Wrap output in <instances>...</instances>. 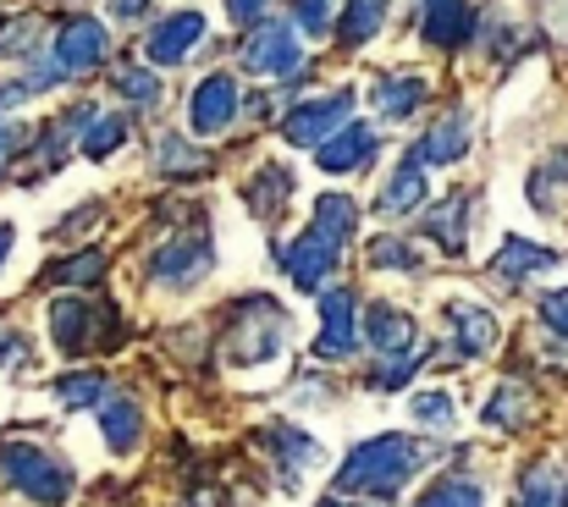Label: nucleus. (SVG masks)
<instances>
[{"instance_id": "nucleus-1", "label": "nucleus", "mask_w": 568, "mask_h": 507, "mask_svg": "<svg viewBox=\"0 0 568 507\" xmlns=\"http://www.w3.org/2000/svg\"><path fill=\"white\" fill-rule=\"evenodd\" d=\"M419 464H425L419 442H408V436H371V442H359L343 458L337 491L343 497H376V503H386V497H397L419 475Z\"/></svg>"}, {"instance_id": "nucleus-2", "label": "nucleus", "mask_w": 568, "mask_h": 507, "mask_svg": "<svg viewBox=\"0 0 568 507\" xmlns=\"http://www.w3.org/2000/svg\"><path fill=\"white\" fill-rule=\"evenodd\" d=\"M282 347H287V310H282L271 293H254V298H243V304L226 315L221 353H226L237 369H248V364H271Z\"/></svg>"}, {"instance_id": "nucleus-3", "label": "nucleus", "mask_w": 568, "mask_h": 507, "mask_svg": "<svg viewBox=\"0 0 568 507\" xmlns=\"http://www.w3.org/2000/svg\"><path fill=\"white\" fill-rule=\"evenodd\" d=\"M0 480L39 507H61L72 497V469L33 442H0Z\"/></svg>"}, {"instance_id": "nucleus-4", "label": "nucleus", "mask_w": 568, "mask_h": 507, "mask_svg": "<svg viewBox=\"0 0 568 507\" xmlns=\"http://www.w3.org/2000/svg\"><path fill=\"white\" fill-rule=\"evenodd\" d=\"M128 332L116 304H94V298H55L50 304V337L61 353H89V347H116Z\"/></svg>"}, {"instance_id": "nucleus-5", "label": "nucleus", "mask_w": 568, "mask_h": 507, "mask_svg": "<svg viewBox=\"0 0 568 507\" xmlns=\"http://www.w3.org/2000/svg\"><path fill=\"white\" fill-rule=\"evenodd\" d=\"M210 265H215V237H210V226H183V232H172V237L155 249L150 282L166 287V293H189V287H199V282L210 276Z\"/></svg>"}, {"instance_id": "nucleus-6", "label": "nucleus", "mask_w": 568, "mask_h": 507, "mask_svg": "<svg viewBox=\"0 0 568 507\" xmlns=\"http://www.w3.org/2000/svg\"><path fill=\"white\" fill-rule=\"evenodd\" d=\"M254 442H260V453L276 464L282 486H304V480H310V469H321V464H326V447H321L310 430L287 425V419H265Z\"/></svg>"}, {"instance_id": "nucleus-7", "label": "nucleus", "mask_w": 568, "mask_h": 507, "mask_svg": "<svg viewBox=\"0 0 568 507\" xmlns=\"http://www.w3.org/2000/svg\"><path fill=\"white\" fill-rule=\"evenodd\" d=\"M243 67L254 78H304L298 33L282 28V22H254V33L243 39Z\"/></svg>"}, {"instance_id": "nucleus-8", "label": "nucleus", "mask_w": 568, "mask_h": 507, "mask_svg": "<svg viewBox=\"0 0 568 507\" xmlns=\"http://www.w3.org/2000/svg\"><path fill=\"white\" fill-rule=\"evenodd\" d=\"M348 111H354V89H332V94H315V100H298L282 122V139L287 144H326L337 128H348Z\"/></svg>"}, {"instance_id": "nucleus-9", "label": "nucleus", "mask_w": 568, "mask_h": 507, "mask_svg": "<svg viewBox=\"0 0 568 507\" xmlns=\"http://www.w3.org/2000/svg\"><path fill=\"white\" fill-rule=\"evenodd\" d=\"M321 358H354L359 353V293L354 287H326L321 293Z\"/></svg>"}, {"instance_id": "nucleus-10", "label": "nucleus", "mask_w": 568, "mask_h": 507, "mask_svg": "<svg viewBox=\"0 0 568 507\" xmlns=\"http://www.w3.org/2000/svg\"><path fill=\"white\" fill-rule=\"evenodd\" d=\"M232 122H237V83H232V72L199 78L189 94V128L199 139H215V133H226Z\"/></svg>"}, {"instance_id": "nucleus-11", "label": "nucleus", "mask_w": 568, "mask_h": 507, "mask_svg": "<svg viewBox=\"0 0 568 507\" xmlns=\"http://www.w3.org/2000/svg\"><path fill=\"white\" fill-rule=\"evenodd\" d=\"M442 321H447V337H453V353H458V358H491V353H497L503 326H497L491 310H480V304H469V298H453V304L442 310Z\"/></svg>"}, {"instance_id": "nucleus-12", "label": "nucleus", "mask_w": 568, "mask_h": 507, "mask_svg": "<svg viewBox=\"0 0 568 507\" xmlns=\"http://www.w3.org/2000/svg\"><path fill=\"white\" fill-rule=\"evenodd\" d=\"M337 260H343V254H337V249H326L315 232H298V237L282 249V271L293 276V287H298V293H321V287H326V276L337 271Z\"/></svg>"}, {"instance_id": "nucleus-13", "label": "nucleus", "mask_w": 568, "mask_h": 507, "mask_svg": "<svg viewBox=\"0 0 568 507\" xmlns=\"http://www.w3.org/2000/svg\"><path fill=\"white\" fill-rule=\"evenodd\" d=\"M293 171L282 166V161H265V166H254V176L243 182V199H248V215L254 221H265V226H276L282 221V210L293 204Z\"/></svg>"}, {"instance_id": "nucleus-14", "label": "nucleus", "mask_w": 568, "mask_h": 507, "mask_svg": "<svg viewBox=\"0 0 568 507\" xmlns=\"http://www.w3.org/2000/svg\"><path fill=\"white\" fill-rule=\"evenodd\" d=\"M100 61H105V28L94 17H72L55 33V67L72 78V72H94Z\"/></svg>"}, {"instance_id": "nucleus-15", "label": "nucleus", "mask_w": 568, "mask_h": 507, "mask_svg": "<svg viewBox=\"0 0 568 507\" xmlns=\"http://www.w3.org/2000/svg\"><path fill=\"white\" fill-rule=\"evenodd\" d=\"M464 155H469V116L453 111V116H442V122L408 150V166L430 171V166H453V161H464Z\"/></svg>"}, {"instance_id": "nucleus-16", "label": "nucleus", "mask_w": 568, "mask_h": 507, "mask_svg": "<svg viewBox=\"0 0 568 507\" xmlns=\"http://www.w3.org/2000/svg\"><path fill=\"white\" fill-rule=\"evenodd\" d=\"M371 161H376V128H371V122H348V128H337V133L321 144V171H332V176L365 171Z\"/></svg>"}, {"instance_id": "nucleus-17", "label": "nucleus", "mask_w": 568, "mask_h": 507, "mask_svg": "<svg viewBox=\"0 0 568 507\" xmlns=\"http://www.w3.org/2000/svg\"><path fill=\"white\" fill-rule=\"evenodd\" d=\"M414 321L397 310V304H371L365 310V326H359V342H371L381 358H403V353H414Z\"/></svg>"}, {"instance_id": "nucleus-18", "label": "nucleus", "mask_w": 568, "mask_h": 507, "mask_svg": "<svg viewBox=\"0 0 568 507\" xmlns=\"http://www.w3.org/2000/svg\"><path fill=\"white\" fill-rule=\"evenodd\" d=\"M419 28L436 50H458L464 39H475V6L469 0H425Z\"/></svg>"}, {"instance_id": "nucleus-19", "label": "nucleus", "mask_w": 568, "mask_h": 507, "mask_svg": "<svg viewBox=\"0 0 568 507\" xmlns=\"http://www.w3.org/2000/svg\"><path fill=\"white\" fill-rule=\"evenodd\" d=\"M199 39H204V17H199V11H178V17H166V22H155V28H150L144 50H150V61H155V67H178Z\"/></svg>"}, {"instance_id": "nucleus-20", "label": "nucleus", "mask_w": 568, "mask_h": 507, "mask_svg": "<svg viewBox=\"0 0 568 507\" xmlns=\"http://www.w3.org/2000/svg\"><path fill=\"white\" fill-rule=\"evenodd\" d=\"M310 232L326 243V249H348L354 243V232H359V204L348 199V193H321L315 199V215H310Z\"/></svg>"}, {"instance_id": "nucleus-21", "label": "nucleus", "mask_w": 568, "mask_h": 507, "mask_svg": "<svg viewBox=\"0 0 568 507\" xmlns=\"http://www.w3.org/2000/svg\"><path fill=\"white\" fill-rule=\"evenodd\" d=\"M371 94H376V111L386 122H414L419 105H425V94H430V83L419 72H386V78H376Z\"/></svg>"}, {"instance_id": "nucleus-22", "label": "nucleus", "mask_w": 568, "mask_h": 507, "mask_svg": "<svg viewBox=\"0 0 568 507\" xmlns=\"http://www.w3.org/2000/svg\"><path fill=\"white\" fill-rule=\"evenodd\" d=\"M469 210H475L469 193H447L442 204L425 210V237H430L442 254H464V243H469V232H464V226H469Z\"/></svg>"}, {"instance_id": "nucleus-23", "label": "nucleus", "mask_w": 568, "mask_h": 507, "mask_svg": "<svg viewBox=\"0 0 568 507\" xmlns=\"http://www.w3.org/2000/svg\"><path fill=\"white\" fill-rule=\"evenodd\" d=\"M100 436H105V447L111 453H133L139 442H144V408H139V397H111L105 392V403H100Z\"/></svg>"}, {"instance_id": "nucleus-24", "label": "nucleus", "mask_w": 568, "mask_h": 507, "mask_svg": "<svg viewBox=\"0 0 568 507\" xmlns=\"http://www.w3.org/2000/svg\"><path fill=\"white\" fill-rule=\"evenodd\" d=\"M480 419H486L491 430H525V425L536 419V392H530L519 375H508V381L491 392V403L480 408Z\"/></svg>"}, {"instance_id": "nucleus-25", "label": "nucleus", "mask_w": 568, "mask_h": 507, "mask_svg": "<svg viewBox=\"0 0 568 507\" xmlns=\"http://www.w3.org/2000/svg\"><path fill=\"white\" fill-rule=\"evenodd\" d=\"M419 204H430V182H425V171L419 166H408V161H403V166L381 182L376 210L381 215H392V221H403V215H414Z\"/></svg>"}, {"instance_id": "nucleus-26", "label": "nucleus", "mask_w": 568, "mask_h": 507, "mask_svg": "<svg viewBox=\"0 0 568 507\" xmlns=\"http://www.w3.org/2000/svg\"><path fill=\"white\" fill-rule=\"evenodd\" d=\"M558 260H564L558 249H541V243H530V237H508V243L497 249L491 271H497L503 282H525V276H541V271H552Z\"/></svg>"}, {"instance_id": "nucleus-27", "label": "nucleus", "mask_w": 568, "mask_h": 507, "mask_svg": "<svg viewBox=\"0 0 568 507\" xmlns=\"http://www.w3.org/2000/svg\"><path fill=\"white\" fill-rule=\"evenodd\" d=\"M386 17H392V0H343V17L332 28H337V39L348 50H359V44H371L386 28Z\"/></svg>"}, {"instance_id": "nucleus-28", "label": "nucleus", "mask_w": 568, "mask_h": 507, "mask_svg": "<svg viewBox=\"0 0 568 507\" xmlns=\"http://www.w3.org/2000/svg\"><path fill=\"white\" fill-rule=\"evenodd\" d=\"M514 507H568V475L558 464L525 469V480L514 486Z\"/></svg>"}, {"instance_id": "nucleus-29", "label": "nucleus", "mask_w": 568, "mask_h": 507, "mask_svg": "<svg viewBox=\"0 0 568 507\" xmlns=\"http://www.w3.org/2000/svg\"><path fill=\"white\" fill-rule=\"evenodd\" d=\"M155 166L166 171V176H204V171H210V155H204V150H193L189 139L166 133V139L155 144Z\"/></svg>"}, {"instance_id": "nucleus-30", "label": "nucleus", "mask_w": 568, "mask_h": 507, "mask_svg": "<svg viewBox=\"0 0 568 507\" xmlns=\"http://www.w3.org/2000/svg\"><path fill=\"white\" fill-rule=\"evenodd\" d=\"M105 249H83V254H67L61 265H50V282L55 287H94L105 276Z\"/></svg>"}, {"instance_id": "nucleus-31", "label": "nucleus", "mask_w": 568, "mask_h": 507, "mask_svg": "<svg viewBox=\"0 0 568 507\" xmlns=\"http://www.w3.org/2000/svg\"><path fill=\"white\" fill-rule=\"evenodd\" d=\"M128 144V116H94L89 128H83V139H78V150L89 155V161H105L111 150H122Z\"/></svg>"}, {"instance_id": "nucleus-32", "label": "nucleus", "mask_w": 568, "mask_h": 507, "mask_svg": "<svg viewBox=\"0 0 568 507\" xmlns=\"http://www.w3.org/2000/svg\"><path fill=\"white\" fill-rule=\"evenodd\" d=\"M105 375L100 369H72V375H61L55 381V397L67 403V408H94V403H105Z\"/></svg>"}, {"instance_id": "nucleus-33", "label": "nucleus", "mask_w": 568, "mask_h": 507, "mask_svg": "<svg viewBox=\"0 0 568 507\" xmlns=\"http://www.w3.org/2000/svg\"><path fill=\"white\" fill-rule=\"evenodd\" d=\"M111 89H116L122 100H133V105H155V100H161V72H150V67H122V72H111Z\"/></svg>"}, {"instance_id": "nucleus-34", "label": "nucleus", "mask_w": 568, "mask_h": 507, "mask_svg": "<svg viewBox=\"0 0 568 507\" xmlns=\"http://www.w3.org/2000/svg\"><path fill=\"white\" fill-rule=\"evenodd\" d=\"M414 507H486V497H480V486H475V480L447 475V480H436V486H430Z\"/></svg>"}, {"instance_id": "nucleus-35", "label": "nucleus", "mask_w": 568, "mask_h": 507, "mask_svg": "<svg viewBox=\"0 0 568 507\" xmlns=\"http://www.w3.org/2000/svg\"><path fill=\"white\" fill-rule=\"evenodd\" d=\"M408 414H414L425 430H453V419H458V408H453L447 392H419V397L408 403Z\"/></svg>"}, {"instance_id": "nucleus-36", "label": "nucleus", "mask_w": 568, "mask_h": 507, "mask_svg": "<svg viewBox=\"0 0 568 507\" xmlns=\"http://www.w3.org/2000/svg\"><path fill=\"white\" fill-rule=\"evenodd\" d=\"M371 265H376V271H403V276H408V271H419V254H414L403 237H376V243H371Z\"/></svg>"}, {"instance_id": "nucleus-37", "label": "nucleus", "mask_w": 568, "mask_h": 507, "mask_svg": "<svg viewBox=\"0 0 568 507\" xmlns=\"http://www.w3.org/2000/svg\"><path fill=\"white\" fill-rule=\"evenodd\" d=\"M541 326L552 332V337H564L568 342V287H552V293H541Z\"/></svg>"}, {"instance_id": "nucleus-38", "label": "nucleus", "mask_w": 568, "mask_h": 507, "mask_svg": "<svg viewBox=\"0 0 568 507\" xmlns=\"http://www.w3.org/2000/svg\"><path fill=\"white\" fill-rule=\"evenodd\" d=\"M293 22H298V33H326L332 28V0H293Z\"/></svg>"}, {"instance_id": "nucleus-39", "label": "nucleus", "mask_w": 568, "mask_h": 507, "mask_svg": "<svg viewBox=\"0 0 568 507\" xmlns=\"http://www.w3.org/2000/svg\"><path fill=\"white\" fill-rule=\"evenodd\" d=\"M414 364H419V353H403V358H386V364H381V369H376V386H381V392H397V386H403V381L414 375Z\"/></svg>"}, {"instance_id": "nucleus-40", "label": "nucleus", "mask_w": 568, "mask_h": 507, "mask_svg": "<svg viewBox=\"0 0 568 507\" xmlns=\"http://www.w3.org/2000/svg\"><path fill=\"white\" fill-rule=\"evenodd\" d=\"M11 33H0V55H11V50H28V44H39V22H6Z\"/></svg>"}, {"instance_id": "nucleus-41", "label": "nucleus", "mask_w": 568, "mask_h": 507, "mask_svg": "<svg viewBox=\"0 0 568 507\" xmlns=\"http://www.w3.org/2000/svg\"><path fill=\"white\" fill-rule=\"evenodd\" d=\"M265 6H271V0H226V17H232L237 28H254V22H265Z\"/></svg>"}, {"instance_id": "nucleus-42", "label": "nucleus", "mask_w": 568, "mask_h": 507, "mask_svg": "<svg viewBox=\"0 0 568 507\" xmlns=\"http://www.w3.org/2000/svg\"><path fill=\"white\" fill-rule=\"evenodd\" d=\"M22 139H28L22 128H11V122H0V171H6V161H11L17 150H22Z\"/></svg>"}, {"instance_id": "nucleus-43", "label": "nucleus", "mask_w": 568, "mask_h": 507, "mask_svg": "<svg viewBox=\"0 0 568 507\" xmlns=\"http://www.w3.org/2000/svg\"><path fill=\"white\" fill-rule=\"evenodd\" d=\"M22 358H28V342H22V337H6V342H0V364H6V369H17Z\"/></svg>"}, {"instance_id": "nucleus-44", "label": "nucleus", "mask_w": 568, "mask_h": 507, "mask_svg": "<svg viewBox=\"0 0 568 507\" xmlns=\"http://www.w3.org/2000/svg\"><path fill=\"white\" fill-rule=\"evenodd\" d=\"M150 11V0H111V17L116 22H133V17H144Z\"/></svg>"}, {"instance_id": "nucleus-45", "label": "nucleus", "mask_w": 568, "mask_h": 507, "mask_svg": "<svg viewBox=\"0 0 568 507\" xmlns=\"http://www.w3.org/2000/svg\"><path fill=\"white\" fill-rule=\"evenodd\" d=\"M11 237H17V232H11V226H0V265H6V254H11Z\"/></svg>"}, {"instance_id": "nucleus-46", "label": "nucleus", "mask_w": 568, "mask_h": 507, "mask_svg": "<svg viewBox=\"0 0 568 507\" xmlns=\"http://www.w3.org/2000/svg\"><path fill=\"white\" fill-rule=\"evenodd\" d=\"M321 507H365V503H354V497H326Z\"/></svg>"}]
</instances>
